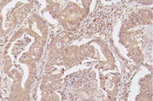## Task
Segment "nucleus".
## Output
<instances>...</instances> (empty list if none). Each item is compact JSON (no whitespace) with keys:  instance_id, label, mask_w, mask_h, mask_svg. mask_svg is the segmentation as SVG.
<instances>
[{"instance_id":"2","label":"nucleus","mask_w":153,"mask_h":101,"mask_svg":"<svg viewBox=\"0 0 153 101\" xmlns=\"http://www.w3.org/2000/svg\"><path fill=\"white\" fill-rule=\"evenodd\" d=\"M33 1H2L0 2V38L25 20L33 7Z\"/></svg>"},{"instance_id":"1","label":"nucleus","mask_w":153,"mask_h":101,"mask_svg":"<svg viewBox=\"0 0 153 101\" xmlns=\"http://www.w3.org/2000/svg\"><path fill=\"white\" fill-rule=\"evenodd\" d=\"M47 3L50 4L47 5L45 11H47L60 26L70 32L79 27L80 23L89 11V4H92L91 1H84L81 6L80 2L76 1H50Z\"/></svg>"},{"instance_id":"3","label":"nucleus","mask_w":153,"mask_h":101,"mask_svg":"<svg viewBox=\"0 0 153 101\" xmlns=\"http://www.w3.org/2000/svg\"><path fill=\"white\" fill-rule=\"evenodd\" d=\"M41 101H59V98L57 94H53V92H47L43 96V99H41Z\"/></svg>"},{"instance_id":"5","label":"nucleus","mask_w":153,"mask_h":101,"mask_svg":"<svg viewBox=\"0 0 153 101\" xmlns=\"http://www.w3.org/2000/svg\"><path fill=\"white\" fill-rule=\"evenodd\" d=\"M2 56H3V53H2V51L0 49V64H1V59H2Z\"/></svg>"},{"instance_id":"4","label":"nucleus","mask_w":153,"mask_h":101,"mask_svg":"<svg viewBox=\"0 0 153 101\" xmlns=\"http://www.w3.org/2000/svg\"><path fill=\"white\" fill-rule=\"evenodd\" d=\"M1 88H2V77L0 75V101L2 99V95H1Z\"/></svg>"}]
</instances>
